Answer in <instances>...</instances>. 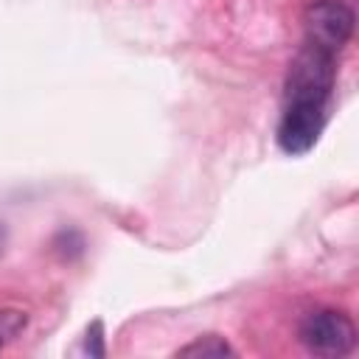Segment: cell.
<instances>
[{"label":"cell","mask_w":359,"mask_h":359,"mask_svg":"<svg viewBox=\"0 0 359 359\" xmlns=\"http://www.w3.org/2000/svg\"><path fill=\"white\" fill-rule=\"evenodd\" d=\"M0 348H3V339H0Z\"/></svg>","instance_id":"52a82bcc"},{"label":"cell","mask_w":359,"mask_h":359,"mask_svg":"<svg viewBox=\"0 0 359 359\" xmlns=\"http://www.w3.org/2000/svg\"><path fill=\"white\" fill-rule=\"evenodd\" d=\"M177 356H194V359H222V356H233V348L227 345V339L216 337V334H205L196 337L194 342L182 345L177 351Z\"/></svg>","instance_id":"277c9868"},{"label":"cell","mask_w":359,"mask_h":359,"mask_svg":"<svg viewBox=\"0 0 359 359\" xmlns=\"http://www.w3.org/2000/svg\"><path fill=\"white\" fill-rule=\"evenodd\" d=\"M306 42L328 53H339L353 34V11L342 0H314L303 11Z\"/></svg>","instance_id":"3957f363"},{"label":"cell","mask_w":359,"mask_h":359,"mask_svg":"<svg viewBox=\"0 0 359 359\" xmlns=\"http://www.w3.org/2000/svg\"><path fill=\"white\" fill-rule=\"evenodd\" d=\"M300 342L317 356H345L356 345L353 320L337 309H317L300 323Z\"/></svg>","instance_id":"7a4b0ae2"},{"label":"cell","mask_w":359,"mask_h":359,"mask_svg":"<svg viewBox=\"0 0 359 359\" xmlns=\"http://www.w3.org/2000/svg\"><path fill=\"white\" fill-rule=\"evenodd\" d=\"M334 81H337V56L317 45L303 42V48L297 50L286 73L283 107L328 112Z\"/></svg>","instance_id":"6da1fadb"},{"label":"cell","mask_w":359,"mask_h":359,"mask_svg":"<svg viewBox=\"0 0 359 359\" xmlns=\"http://www.w3.org/2000/svg\"><path fill=\"white\" fill-rule=\"evenodd\" d=\"M3 250H6V227L0 222V255H3Z\"/></svg>","instance_id":"8992f818"},{"label":"cell","mask_w":359,"mask_h":359,"mask_svg":"<svg viewBox=\"0 0 359 359\" xmlns=\"http://www.w3.org/2000/svg\"><path fill=\"white\" fill-rule=\"evenodd\" d=\"M87 353L90 356H104V325L101 320H95L90 328H87Z\"/></svg>","instance_id":"5b68a950"}]
</instances>
